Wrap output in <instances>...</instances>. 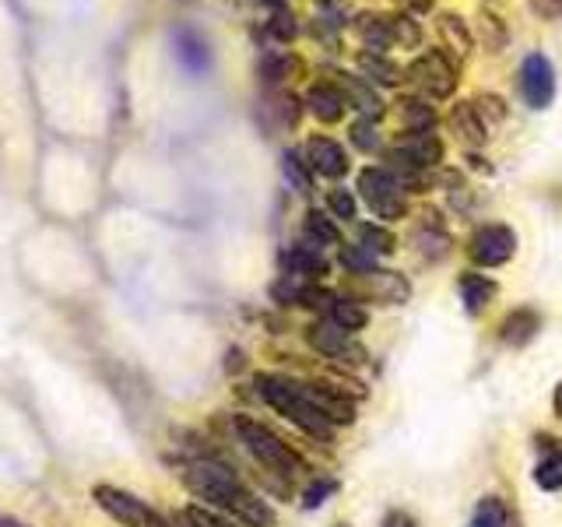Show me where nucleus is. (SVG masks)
<instances>
[{
    "label": "nucleus",
    "instance_id": "nucleus-1",
    "mask_svg": "<svg viewBox=\"0 0 562 527\" xmlns=\"http://www.w3.org/2000/svg\"><path fill=\"white\" fill-rule=\"evenodd\" d=\"M180 479L193 496L201 500V506L215 509V514H225L228 520H236L243 527H274L278 524L274 506L222 461H211V457L187 461Z\"/></svg>",
    "mask_w": 562,
    "mask_h": 527
},
{
    "label": "nucleus",
    "instance_id": "nucleus-2",
    "mask_svg": "<svg viewBox=\"0 0 562 527\" xmlns=\"http://www.w3.org/2000/svg\"><path fill=\"white\" fill-rule=\"evenodd\" d=\"M257 386V397L274 408L281 418H289L295 429H303L306 436L316 439H330L334 436V422L316 408L310 391H306V380H295V377H281V373H257L254 377Z\"/></svg>",
    "mask_w": 562,
    "mask_h": 527
},
{
    "label": "nucleus",
    "instance_id": "nucleus-3",
    "mask_svg": "<svg viewBox=\"0 0 562 527\" xmlns=\"http://www.w3.org/2000/svg\"><path fill=\"white\" fill-rule=\"evenodd\" d=\"M233 433L243 444V450L250 453L263 471H271V474H278V479H285V482H292L295 474L303 471V457H299L271 426H263L260 418L233 415Z\"/></svg>",
    "mask_w": 562,
    "mask_h": 527
},
{
    "label": "nucleus",
    "instance_id": "nucleus-4",
    "mask_svg": "<svg viewBox=\"0 0 562 527\" xmlns=\"http://www.w3.org/2000/svg\"><path fill=\"white\" fill-rule=\"evenodd\" d=\"M404 81H412L426 99L443 102L457 92V81H461V60L450 57L447 49H426L408 64Z\"/></svg>",
    "mask_w": 562,
    "mask_h": 527
},
{
    "label": "nucleus",
    "instance_id": "nucleus-5",
    "mask_svg": "<svg viewBox=\"0 0 562 527\" xmlns=\"http://www.w3.org/2000/svg\"><path fill=\"white\" fill-rule=\"evenodd\" d=\"M345 295H351L356 303H383V306H404L412 299V281L401 271L386 268H369L359 274H345Z\"/></svg>",
    "mask_w": 562,
    "mask_h": 527
},
{
    "label": "nucleus",
    "instance_id": "nucleus-6",
    "mask_svg": "<svg viewBox=\"0 0 562 527\" xmlns=\"http://www.w3.org/2000/svg\"><path fill=\"white\" fill-rule=\"evenodd\" d=\"M359 198L383 222H397V218L408 215V201H404V183L386 166H366L359 172Z\"/></svg>",
    "mask_w": 562,
    "mask_h": 527
},
{
    "label": "nucleus",
    "instance_id": "nucleus-7",
    "mask_svg": "<svg viewBox=\"0 0 562 527\" xmlns=\"http://www.w3.org/2000/svg\"><path fill=\"white\" fill-rule=\"evenodd\" d=\"M92 500L99 503L102 514H110L120 527H176L172 520H166L158 514L155 506H148L140 496L127 489H116V485H95L92 489Z\"/></svg>",
    "mask_w": 562,
    "mask_h": 527
},
{
    "label": "nucleus",
    "instance_id": "nucleus-8",
    "mask_svg": "<svg viewBox=\"0 0 562 527\" xmlns=\"http://www.w3.org/2000/svg\"><path fill=\"white\" fill-rule=\"evenodd\" d=\"M517 254V233L503 222H488L479 225L468 239V257L479 264V268H503Z\"/></svg>",
    "mask_w": 562,
    "mask_h": 527
},
{
    "label": "nucleus",
    "instance_id": "nucleus-9",
    "mask_svg": "<svg viewBox=\"0 0 562 527\" xmlns=\"http://www.w3.org/2000/svg\"><path fill=\"white\" fill-rule=\"evenodd\" d=\"M520 99L527 102V110H549L555 99V67L544 53H527L520 64Z\"/></svg>",
    "mask_w": 562,
    "mask_h": 527
},
{
    "label": "nucleus",
    "instance_id": "nucleus-10",
    "mask_svg": "<svg viewBox=\"0 0 562 527\" xmlns=\"http://www.w3.org/2000/svg\"><path fill=\"white\" fill-rule=\"evenodd\" d=\"M310 345L321 351L327 359H338V362H351V366H362L366 362V348L356 341V334H348L341 327H334L330 321H316L306 330Z\"/></svg>",
    "mask_w": 562,
    "mask_h": 527
},
{
    "label": "nucleus",
    "instance_id": "nucleus-11",
    "mask_svg": "<svg viewBox=\"0 0 562 527\" xmlns=\"http://www.w3.org/2000/svg\"><path fill=\"white\" fill-rule=\"evenodd\" d=\"M281 271L292 274V278H303V281H321L330 274V260L324 257V246H316L310 239H299L292 246L278 254Z\"/></svg>",
    "mask_w": 562,
    "mask_h": 527
},
{
    "label": "nucleus",
    "instance_id": "nucleus-12",
    "mask_svg": "<svg viewBox=\"0 0 562 527\" xmlns=\"http://www.w3.org/2000/svg\"><path fill=\"white\" fill-rule=\"evenodd\" d=\"M303 155H306L310 169L316 176H324V180H341V176H348V169H351V158H348L345 145H341V141L327 137V134H313L306 141Z\"/></svg>",
    "mask_w": 562,
    "mask_h": 527
},
{
    "label": "nucleus",
    "instance_id": "nucleus-13",
    "mask_svg": "<svg viewBox=\"0 0 562 527\" xmlns=\"http://www.w3.org/2000/svg\"><path fill=\"white\" fill-rule=\"evenodd\" d=\"M313 310L321 313L324 321H330L334 327H341V330H348V334H359V330L369 324L366 306L356 303V299L345 295V292H327V289H321V295H316V306H313Z\"/></svg>",
    "mask_w": 562,
    "mask_h": 527
},
{
    "label": "nucleus",
    "instance_id": "nucleus-14",
    "mask_svg": "<svg viewBox=\"0 0 562 527\" xmlns=\"http://www.w3.org/2000/svg\"><path fill=\"white\" fill-rule=\"evenodd\" d=\"M330 81L345 92V99H348L351 110H359L362 116L376 120V123L383 120L386 105H383V99H380V92H376V85L369 81V78L351 75V70H330Z\"/></svg>",
    "mask_w": 562,
    "mask_h": 527
},
{
    "label": "nucleus",
    "instance_id": "nucleus-15",
    "mask_svg": "<svg viewBox=\"0 0 562 527\" xmlns=\"http://www.w3.org/2000/svg\"><path fill=\"white\" fill-rule=\"evenodd\" d=\"M172 53L176 64H180L190 78H204L211 70V46L198 29H176L172 32Z\"/></svg>",
    "mask_w": 562,
    "mask_h": 527
},
{
    "label": "nucleus",
    "instance_id": "nucleus-16",
    "mask_svg": "<svg viewBox=\"0 0 562 527\" xmlns=\"http://www.w3.org/2000/svg\"><path fill=\"white\" fill-rule=\"evenodd\" d=\"M306 110L321 120V123H341L345 120V110H351L348 105V99H345V92L338 85H334L330 78H321V81H313L310 88H306Z\"/></svg>",
    "mask_w": 562,
    "mask_h": 527
},
{
    "label": "nucleus",
    "instance_id": "nucleus-17",
    "mask_svg": "<svg viewBox=\"0 0 562 527\" xmlns=\"http://www.w3.org/2000/svg\"><path fill=\"white\" fill-rule=\"evenodd\" d=\"M412 243L418 246V254L429 257V260H443L450 254L453 239L447 233L443 218H439V211H426V215H422V222L415 225V233H412Z\"/></svg>",
    "mask_w": 562,
    "mask_h": 527
},
{
    "label": "nucleus",
    "instance_id": "nucleus-18",
    "mask_svg": "<svg viewBox=\"0 0 562 527\" xmlns=\"http://www.w3.org/2000/svg\"><path fill=\"white\" fill-rule=\"evenodd\" d=\"M351 32H356V40L362 43V49L386 53V49L394 46L391 14H380V11H359L356 18H351Z\"/></svg>",
    "mask_w": 562,
    "mask_h": 527
},
{
    "label": "nucleus",
    "instance_id": "nucleus-19",
    "mask_svg": "<svg viewBox=\"0 0 562 527\" xmlns=\"http://www.w3.org/2000/svg\"><path fill=\"white\" fill-rule=\"evenodd\" d=\"M538 330H541V313L535 306H517V310H509L503 316L499 338L509 348H524V345H531L538 338Z\"/></svg>",
    "mask_w": 562,
    "mask_h": 527
},
{
    "label": "nucleus",
    "instance_id": "nucleus-20",
    "mask_svg": "<svg viewBox=\"0 0 562 527\" xmlns=\"http://www.w3.org/2000/svg\"><path fill=\"white\" fill-rule=\"evenodd\" d=\"M436 32H439V40H443V49L450 53V57H457V60H468V57H471V49H474V32H471V25L464 22L461 14L439 11V18H436Z\"/></svg>",
    "mask_w": 562,
    "mask_h": 527
},
{
    "label": "nucleus",
    "instance_id": "nucleus-21",
    "mask_svg": "<svg viewBox=\"0 0 562 527\" xmlns=\"http://www.w3.org/2000/svg\"><path fill=\"white\" fill-rule=\"evenodd\" d=\"M447 127L457 137H461L468 148H479V145H485V141L492 137L488 123L482 120L479 110H474V102H457L453 110H450V116H447Z\"/></svg>",
    "mask_w": 562,
    "mask_h": 527
},
{
    "label": "nucleus",
    "instance_id": "nucleus-22",
    "mask_svg": "<svg viewBox=\"0 0 562 527\" xmlns=\"http://www.w3.org/2000/svg\"><path fill=\"white\" fill-rule=\"evenodd\" d=\"M457 292H461V303L471 316H479L488 310L492 299L499 295V285L492 281L488 274H479V271H464L457 278Z\"/></svg>",
    "mask_w": 562,
    "mask_h": 527
},
{
    "label": "nucleus",
    "instance_id": "nucleus-23",
    "mask_svg": "<svg viewBox=\"0 0 562 527\" xmlns=\"http://www.w3.org/2000/svg\"><path fill=\"white\" fill-rule=\"evenodd\" d=\"M535 444L544 447L541 461L535 464V485H538L541 492H559V489H562V447H559V439H552V436H538Z\"/></svg>",
    "mask_w": 562,
    "mask_h": 527
},
{
    "label": "nucleus",
    "instance_id": "nucleus-24",
    "mask_svg": "<svg viewBox=\"0 0 562 527\" xmlns=\"http://www.w3.org/2000/svg\"><path fill=\"white\" fill-rule=\"evenodd\" d=\"M356 64H359V75L362 78H369L373 85H383V88H397L401 81H404V70L386 57V53H376V49H362L359 57H356Z\"/></svg>",
    "mask_w": 562,
    "mask_h": 527
},
{
    "label": "nucleus",
    "instance_id": "nucleus-25",
    "mask_svg": "<svg viewBox=\"0 0 562 527\" xmlns=\"http://www.w3.org/2000/svg\"><path fill=\"white\" fill-rule=\"evenodd\" d=\"M257 75H260L263 88H278V85L303 75V60H299L295 53H268V57L260 60Z\"/></svg>",
    "mask_w": 562,
    "mask_h": 527
},
{
    "label": "nucleus",
    "instance_id": "nucleus-26",
    "mask_svg": "<svg viewBox=\"0 0 562 527\" xmlns=\"http://www.w3.org/2000/svg\"><path fill=\"white\" fill-rule=\"evenodd\" d=\"M474 40H479L482 46H485V53H492V57H496V53H503L506 49V43H509V29H506V22L499 14H492V11H479V22H474Z\"/></svg>",
    "mask_w": 562,
    "mask_h": 527
},
{
    "label": "nucleus",
    "instance_id": "nucleus-27",
    "mask_svg": "<svg viewBox=\"0 0 562 527\" xmlns=\"http://www.w3.org/2000/svg\"><path fill=\"white\" fill-rule=\"evenodd\" d=\"M356 246H362V250L369 254V257H391V254H397V236L386 228L383 222H362L359 225V239H356Z\"/></svg>",
    "mask_w": 562,
    "mask_h": 527
},
{
    "label": "nucleus",
    "instance_id": "nucleus-28",
    "mask_svg": "<svg viewBox=\"0 0 562 527\" xmlns=\"http://www.w3.org/2000/svg\"><path fill=\"white\" fill-rule=\"evenodd\" d=\"M397 113H401L404 131H432L436 127V110L429 105L426 96H401Z\"/></svg>",
    "mask_w": 562,
    "mask_h": 527
},
{
    "label": "nucleus",
    "instance_id": "nucleus-29",
    "mask_svg": "<svg viewBox=\"0 0 562 527\" xmlns=\"http://www.w3.org/2000/svg\"><path fill=\"white\" fill-rule=\"evenodd\" d=\"M281 172H285V180L295 193H313V169L306 162V155L299 148H285L281 152Z\"/></svg>",
    "mask_w": 562,
    "mask_h": 527
},
{
    "label": "nucleus",
    "instance_id": "nucleus-30",
    "mask_svg": "<svg viewBox=\"0 0 562 527\" xmlns=\"http://www.w3.org/2000/svg\"><path fill=\"white\" fill-rule=\"evenodd\" d=\"M468 527H514V514H509L503 496H482Z\"/></svg>",
    "mask_w": 562,
    "mask_h": 527
},
{
    "label": "nucleus",
    "instance_id": "nucleus-31",
    "mask_svg": "<svg viewBox=\"0 0 562 527\" xmlns=\"http://www.w3.org/2000/svg\"><path fill=\"white\" fill-rule=\"evenodd\" d=\"M303 239H310L316 246H338L341 243V233H338V225H334L330 211H306Z\"/></svg>",
    "mask_w": 562,
    "mask_h": 527
},
{
    "label": "nucleus",
    "instance_id": "nucleus-32",
    "mask_svg": "<svg viewBox=\"0 0 562 527\" xmlns=\"http://www.w3.org/2000/svg\"><path fill=\"white\" fill-rule=\"evenodd\" d=\"M348 141L356 145L362 155H383V137H380V127H376V120H369V116H359V120H351V127H348Z\"/></svg>",
    "mask_w": 562,
    "mask_h": 527
},
{
    "label": "nucleus",
    "instance_id": "nucleus-33",
    "mask_svg": "<svg viewBox=\"0 0 562 527\" xmlns=\"http://www.w3.org/2000/svg\"><path fill=\"white\" fill-rule=\"evenodd\" d=\"M391 29H394V46H401V49H418L422 46V25L415 22V14L394 11L391 14Z\"/></svg>",
    "mask_w": 562,
    "mask_h": 527
},
{
    "label": "nucleus",
    "instance_id": "nucleus-34",
    "mask_svg": "<svg viewBox=\"0 0 562 527\" xmlns=\"http://www.w3.org/2000/svg\"><path fill=\"white\" fill-rule=\"evenodd\" d=\"M180 527H243V524L228 520L225 514H215V509H207L201 503H193V506L180 509Z\"/></svg>",
    "mask_w": 562,
    "mask_h": 527
},
{
    "label": "nucleus",
    "instance_id": "nucleus-35",
    "mask_svg": "<svg viewBox=\"0 0 562 527\" xmlns=\"http://www.w3.org/2000/svg\"><path fill=\"white\" fill-rule=\"evenodd\" d=\"M338 489H341V482L338 479H330V474H316V479L303 489V509H316V506H324L330 496H338Z\"/></svg>",
    "mask_w": 562,
    "mask_h": 527
},
{
    "label": "nucleus",
    "instance_id": "nucleus-36",
    "mask_svg": "<svg viewBox=\"0 0 562 527\" xmlns=\"http://www.w3.org/2000/svg\"><path fill=\"white\" fill-rule=\"evenodd\" d=\"M327 211L334 215V222H351L359 215V201H356V193L338 187V190H330L327 193Z\"/></svg>",
    "mask_w": 562,
    "mask_h": 527
},
{
    "label": "nucleus",
    "instance_id": "nucleus-37",
    "mask_svg": "<svg viewBox=\"0 0 562 527\" xmlns=\"http://www.w3.org/2000/svg\"><path fill=\"white\" fill-rule=\"evenodd\" d=\"M263 32H268L274 43H292L299 35V22L289 8H281V11H271V22L263 25Z\"/></svg>",
    "mask_w": 562,
    "mask_h": 527
},
{
    "label": "nucleus",
    "instance_id": "nucleus-38",
    "mask_svg": "<svg viewBox=\"0 0 562 527\" xmlns=\"http://www.w3.org/2000/svg\"><path fill=\"white\" fill-rule=\"evenodd\" d=\"M303 99H295L292 92L285 96V92H281V96H274V102H271V110L278 113V123H281V127H295V123H299V116H303Z\"/></svg>",
    "mask_w": 562,
    "mask_h": 527
},
{
    "label": "nucleus",
    "instance_id": "nucleus-39",
    "mask_svg": "<svg viewBox=\"0 0 562 527\" xmlns=\"http://www.w3.org/2000/svg\"><path fill=\"white\" fill-rule=\"evenodd\" d=\"M471 102H474V110L482 113L485 123H503L506 120V102L496 92H479Z\"/></svg>",
    "mask_w": 562,
    "mask_h": 527
},
{
    "label": "nucleus",
    "instance_id": "nucleus-40",
    "mask_svg": "<svg viewBox=\"0 0 562 527\" xmlns=\"http://www.w3.org/2000/svg\"><path fill=\"white\" fill-rule=\"evenodd\" d=\"M531 4V11L541 18V22H555V18H562V0H527Z\"/></svg>",
    "mask_w": 562,
    "mask_h": 527
},
{
    "label": "nucleus",
    "instance_id": "nucleus-41",
    "mask_svg": "<svg viewBox=\"0 0 562 527\" xmlns=\"http://www.w3.org/2000/svg\"><path fill=\"white\" fill-rule=\"evenodd\" d=\"M380 527H418V520L408 514V509H391V514L383 517Z\"/></svg>",
    "mask_w": 562,
    "mask_h": 527
},
{
    "label": "nucleus",
    "instance_id": "nucleus-42",
    "mask_svg": "<svg viewBox=\"0 0 562 527\" xmlns=\"http://www.w3.org/2000/svg\"><path fill=\"white\" fill-rule=\"evenodd\" d=\"M397 11H408V14H426L432 8V0H394Z\"/></svg>",
    "mask_w": 562,
    "mask_h": 527
},
{
    "label": "nucleus",
    "instance_id": "nucleus-43",
    "mask_svg": "<svg viewBox=\"0 0 562 527\" xmlns=\"http://www.w3.org/2000/svg\"><path fill=\"white\" fill-rule=\"evenodd\" d=\"M0 527H29L25 520H18V517H11V514H0Z\"/></svg>",
    "mask_w": 562,
    "mask_h": 527
},
{
    "label": "nucleus",
    "instance_id": "nucleus-44",
    "mask_svg": "<svg viewBox=\"0 0 562 527\" xmlns=\"http://www.w3.org/2000/svg\"><path fill=\"white\" fill-rule=\"evenodd\" d=\"M552 408H555V415L562 418V380H559V386H555V394H552Z\"/></svg>",
    "mask_w": 562,
    "mask_h": 527
},
{
    "label": "nucleus",
    "instance_id": "nucleus-45",
    "mask_svg": "<svg viewBox=\"0 0 562 527\" xmlns=\"http://www.w3.org/2000/svg\"><path fill=\"white\" fill-rule=\"evenodd\" d=\"M334 527H351V524H334Z\"/></svg>",
    "mask_w": 562,
    "mask_h": 527
}]
</instances>
